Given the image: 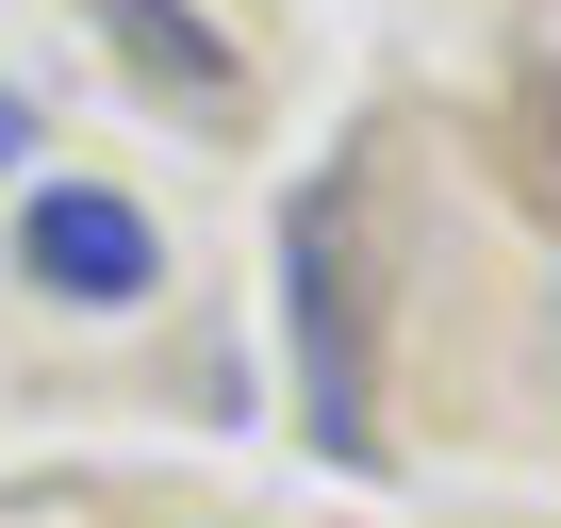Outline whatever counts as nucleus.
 Here are the masks:
<instances>
[{"label": "nucleus", "instance_id": "obj_1", "mask_svg": "<svg viewBox=\"0 0 561 528\" xmlns=\"http://www.w3.org/2000/svg\"><path fill=\"white\" fill-rule=\"evenodd\" d=\"M280 331H298V413L331 462H380V413H364V248H347V182L298 198L280 231Z\"/></svg>", "mask_w": 561, "mask_h": 528}, {"label": "nucleus", "instance_id": "obj_2", "mask_svg": "<svg viewBox=\"0 0 561 528\" xmlns=\"http://www.w3.org/2000/svg\"><path fill=\"white\" fill-rule=\"evenodd\" d=\"M18 264H34L50 298H83V314H133L165 248H149V215H133L116 182H50V198H34V231H18Z\"/></svg>", "mask_w": 561, "mask_h": 528}, {"label": "nucleus", "instance_id": "obj_3", "mask_svg": "<svg viewBox=\"0 0 561 528\" xmlns=\"http://www.w3.org/2000/svg\"><path fill=\"white\" fill-rule=\"evenodd\" d=\"M100 18L133 34V67H149V83H182V100H231V50L182 18V0H100Z\"/></svg>", "mask_w": 561, "mask_h": 528}, {"label": "nucleus", "instance_id": "obj_4", "mask_svg": "<svg viewBox=\"0 0 561 528\" xmlns=\"http://www.w3.org/2000/svg\"><path fill=\"white\" fill-rule=\"evenodd\" d=\"M18 149H34V100H18V83H0V165H18Z\"/></svg>", "mask_w": 561, "mask_h": 528}]
</instances>
